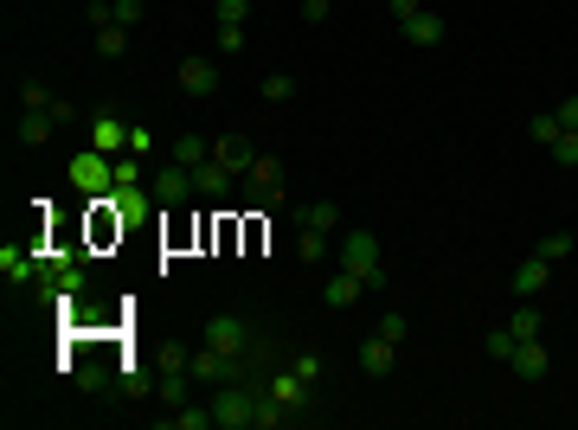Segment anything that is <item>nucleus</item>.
<instances>
[{"label": "nucleus", "mask_w": 578, "mask_h": 430, "mask_svg": "<svg viewBox=\"0 0 578 430\" xmlns=\"http://www.w3.org/2000/svg\"><path fill=\"white\" fill-rule=\"evenodd\" d=\"M13 110H20V142H26V148H45L58 129H71V116H78L52 84H39V78L20 84V103H13Z\"/></svg>", "instance_id": "1"}, {"label": "nucleus", "mask_w": 578, "mask_h": 430, "mask_svg": "<svg viewBox=\"0 0 578 430\" xmlns=\"http://www.w3.org/2000/svg\"><path fill=\"white\" fill-rule=\"evenodd\" d=\"M206 347H219V353H232V360H245V373H251L257 360H270V353H264V334H257L245 315H212V321H206Z\"/></svg>", "instance_id": "2"}, {"label": "nucleus", "mask_w": 578, "mask_h": 430, "mask_svg": "<svg viewBox=\"0 0 578 430\" xmlns=\"http://www.w3.org/2000/svg\"><path fill=\"white\" fill-rule=\"evenodd\" d=\"M334 264L354 270L360 283L373 289V296L386 289V270H379V238L367 232V225H347V232H341V244H334Z\"/></svg>", "instance_id": "3"}, {"label": "nucleus", "mask_w": 578, "mask_h": 430, "mask_svg": "<svg viewBox=\"0 0 578 430\" xmlns=\"http://www.w3.org/2000/svg\"><path fill=\"white\" fill-rule=\"evenodd\" d=\"M238 193H245L251 212H277L283 206V161L277 155H257V167L238 180Z\"/></svg>", "instance_id": "4"}, {"label": "nucleus", "mask_w": 578, "mask_h": 430, "mask_svg": "<svg viewBox=\"0 0 578 430\" xmlns=\"http://www.w3.org/2000/svg\"><path fill=\"white\" fill-rule=\"evenodd\" d=\"M270 398H277L283 405V418L296 424V418H309V405H315V379L309 373H296V366H270Z\"/></svg>", "instance_id": "5"}, {"label": "nucleus", "mask_w": 578, "mask_h": 430, "mask_svg": "<svg viewBox=\"0 0 578 430\" xmlns=\"http://www.w3.org/2000/svg\"><path fill=\"white\" fill-rule=\"evenodd\" d=\"M65 180H71L78 193H90V199L116 193V155H97V148H84V155L65 161Z\"/></svg>", "instance_id": "6"}, {"label": "nucleus", "mask_w": 578, "mask_h": 430, "mask_svg": "<svg viewBox=\"0 0 578 430\" xmlns=\"http://www.w3.org/2000/svg\"><path fill=\"white\" fill-rule=\"evenodd\" d=\"M392 20H399V33L412 45H444V13L418 7V0H392Z\"/></svg>", "instance_id": "7"}, {"label": "nucleus", "mask_w": 578, "mask_h": 430, "mask_svg": "<svg viewBox=\"0 0 578 430\" xmlns=\"http://www.w3.org/2000/svg\"><path fill=\"white\" fill-rule=\"evenodd\" d=\"M129 232V219L116 212V199L103 193V199H90V219H84V238H90V251H110V244H123Z\"/></svg>", "instance_id": "8"}, {"label": "nucleus", "mask_w": 578, "mask_h": 430, "mask_svg": "<svg viewBox=\"0 0 578 430\" xmlns=\"http://www.w3.org/2000/svg\"><path fill=\"white\" fill-rule=\"evenodd\" d=\"M148 187H155V199H161L167 212H174V206H193V199H200V193H193V167H180V161H155Z\"/></svg>", "instance_id": "9"}, {"label": "nucleus", "mask_w": 578, "mask_h": 430, "mask_svg": "<svg viewBox=\"0 0 578 430\" xmlns=\"http://www.w3.org/2000/svg\"><path fill=\"white\" fill-rule=\"evenodd\" d=\"M187 373H193V386H232V379H245V360H232L219 347H200L187 360Z\"/></svg>", "instance_id": "10"}, {"label": "nucleus", "mask_w": 578, "mask_h": 430, "mask_svg": "<svg viewBox=\"0 0 578 430\" xmlns=\"http://www.w3.org/2000/svg\"><path fill=\"white\" fill-rule=\"evenodd\" d=\"M193 193H200V199H219V206H225V199L238 193V174H232L219 155H206L200 167H193Z\"/></svg>", "instance_id": "11"}, {"label": "nucleus", "mask_w": 578, "mask_h": 430, "mask_svg": "<svg viewBox=\"0 0 578 430\" xmlns=\"http://www.w3.org/2000/svg\"><path fill=\"white\" fill-rule=\"evenodd\" d=\"M508 373H514V379H527V386H540V379L553 373V353H546V341H514Z\"/></svg>", "instance_id": "12"}, {"label": "nucleus", "mask_w": 578, "mask_h": 430, "mask_svg": "<svg viewBox=\"0 0 578 430\" xmlns=\"http://www.w3.org/2000/svg\"><path fill=\"white\" fill-rule=\"evenodd\" d=\"M180 90H187V97H219V65H212L206 52L180 58Z\"/></svg>", "instance_id": "13"}, {"label": "nucleus", "mask_w": 578, "mask_h": 430, "mask_svg": "<svg viewBox=\"0 0 578 430\" xmlns=\"http://www.w3.org/2000/svg\"><path fill=\"white\" fill-rule=\"evenodd\" d=\"M546 283H553V264H546V257H527V264L508 276L514 302H540V296H546Z\"/></svg>", "instance_id": "14"}, {"label": "nucleus", "mask_w": 578, "mask_h": 430, "mask_svg": "<svg viewBox=\"0 0 578 430\" xmlns=\"http://www.w3.org/2000/svg\"><path fill=\"white\" fill-rule=\"evenodd\" d=\"M296 225H302V238H334L341 232V206H334V199H309V206L296 212Z\"/></svg>", "instance_id": "15"}, {"label": "nucleus", "mask_w": 578, "mask_h": 430, "mask_svg": "<svg viewBox=\"0 0 578 430\" xmlns=\"http://www.w3.org/2000/svg\"><path fill=\"white\" fill-rule=\"evenodd\" d=\"M360 296H373V289L360 283L354 270H341V264H334V270H328V283H322V302H328V309H354Z\"/></svg>", "instance_id": "16"}, {"label": "nucleus", "mask_w": 578, "mask_h": 430, "mask_svg": "<svg viewBox=\"0 0 578 430\" xmlns=\"http://www.w3.org/2000/svg\"><path fill=\"white\" fill-rule=\"evenodd\" d=\"M110 199H116V212H123L129 225H148V219H155V206H161V199H155V187H148V180H142V187H116Z\"/></svg>", "instance_id": "17"}, {"label": "nucleus", "mask_w": 578, "mask_h": 430, "mask_svg": "<svg viewBox=\"0 0 578 430\" xmlns=\"http://www.w3.org/2000/svg\"><path fill=\"white\" fill-rule=\"evenodd\" d=\"M392 366H399V347H392L386 334H367V341H360V373H367V379H386Z\"/></svg>", "instance_id": "18"}, {"label": "nucleus", "mask_w": 578, "mask_h": 430, "mask_svg": "<svg viewBox=\"0 0 578 430\" xmlns=\"http://www.w3.org/2000/svg\"><path fill=\"white\" fill-rule=\"evenodd\" d=\"M212 155H219L225 167H232L238 180H245L251 167H257V148H251V135H219V142H212Z\"/></svg>", "instance_id": "19"}, {"label": "nucleus", "mask_w": 578, "mask_h": 430, "mask_svg": "<svg viewBox=\"0 0 578 430\" xmlns=\"http://www.w3.org/2000/svg\"><path fill=\"white\" fill-rule=\"evenodd\" d=\"M90 148H97V155H123V148H129V122L90 116Z\"/></svg>", "instance_id": "20"}, {"label": "nucleus", "mask_w": 578, "mask_h": 430, "mask_svg": "<svg viewBox=\"0 0 578 430\" xmlns=\"http://www.w3.org/2000/svg\"><path fill=\"white\" fill-rule=\"evenodd\" d=\"M540 328H546V315L534 309V302H521V309L508 315V334H514V341H540Z\"/></svg>", "instance_id": "21"}, {"label": "nucleus", "mask_w": 578, "mask_h": 430, "mask_svg": "<svg viewBox=\"0 0 578 430\" xmlns=\"http://www.w3.org/2000/svg\"><path fill=\"white\" fill-rule=\"evenodd\" d=\"M206 155H212V142H206V135H180V142L167 148V161H180V167H200Z\"/></svg>", "instance_id": "22"}, {"label": "nucleus", "mask_w": 578, "mask_h": 430, "mask_svg": "<svg viewBox=\"0 0 578 430\" xmlns=\"http://www.w3.org/2000/svg\"><path fill=\"white\" fill-rule=\"evenodd\" d=\"M187 360H193V353L174 347V341H161L155 353H148V366H155V373H187Z\"/></svg>", "instance_id": "23"}, {"label": "nucleus", "mask_w": 578, "mask_h": 430, "mask_svg": "<svg viewBox=\"0 0 578 430\" xmlns=\"http://www.w3.org/2000/svg\"><path fill=\"white\" fill-rule=\"evenodd\" d=\"M161 238H167V251H180V244H193V219H187V206H174V212H167Z\"/></svg>", "instance_id": "24"}, {"label": "nucleus", "mask_w": 578, "mask_h": 430, "mask_svg": "<svg viewBox=\"0 0 578 430\" xmlns=\"http://www.w3.org/2000/svg\"><path fill=\"white\" fill-rule=\"evenodd\" d=\"M572 244H578V232H566V225H559V232H546V238L534 244V257H546V264H559V257H566Z\"/></svg>", "instance_id": "25"}, {"label": "nucleus", "mask_w": 578, "mask_h": 430, "mask_svg": "<svg viewBox=\"0 0 578 430\" xmlns=\"http://www.w3.org/2000/svg\"><path fill=\"white\" fill-rule=\"evenodd\" d=\"M527 135H534L540 148H553L559 142V110H534V116H527Z\"/></svg>", "instance_id": "26"}, {"label": "nucleus", "mask_w": 578, "mask_h": 430, "mask_svg": "<svg viewBox=\"0 0 578 430\" xmlns=\"http://www.w3.org/2000/svg\"><path fill=\"white\" fill-rule=\"evenodd\" d=\"M129 52V26H97V58H123Z\"/></svg>", "instance_id": "27"}, {"label": "nucleus", "mask_w": 578, "mask_h": 430, "mask_svg": "<svg viewBox=\"0 0 578 430\" xmlns=\"http://www.w3.org/2000/svg\"><path fill=\"white\" fill-rule=\"evenodd\" d=\"M296 78H289V71H270V78H264V103H289V97H296Z\"/></svg>", "instance_id": "28"}, {"label": "nucleus", "mask_w": 578, "mask_h": 430, "mask_svg": "<svg viewBox=\"0 0 578 430\" xmlns=\"http://www.w3.org/2000/svg\"><path fill=\"white\" fill-rule=\"evenodd\" d=\"M546 155H553V167H578V129H559V142Z\"/></svg>", "instance_id": "29"}, {"label": "nucleus", "mask_w": 578, "mask_h": 430, "mask_svg": "<svg viewBox=\"0 0 578 430\" xmlns=\"http://www.w3.org/2000/svg\"><path fill=\"white\" fill-rule=\"evenodd\" d=\"M405 328H412V321H405V309H386V315H379V328H373V334H386V341L399 347V341H405Z\"/></svg>", "instance_id": "30"}, {"label": "nucleus", "mask_w": 578, "mask_h": 430, "mask_svg": "<svg viewBox=\"0 0 578 430\" xmlns=\"http://www.w3.org/2000/svg\"><path fill=\"white\" fill-rule=\"evenodd\" d=\"M482 347H489V360H501V366H508V353H514V334H508V321H501V328H495V334H489Z\"/></svg>", "instance_id": "31"}, {"label": "nucleus", "mask_w": 578, "mask_h": 430, "mask_svg": "<svg viewBox=\"0 0 578 430\" xmlns=\"http://www.w3.org/2000/svg\"><path fill=\"white\" fill-rule=\"evenodd\" d=\"M251 20V0H219V26H245Z\"/></svg>", "instance_id": "32"}, {"label": "nucleus", "mask_w": 578, "mask_h": 430, "mask_svg": "<svg viewBox=\"0 0 578 430\" xmlns=\"http://www.w3.org/2000/svg\"><path fill=\"white\" fill-rule=\"evenodd\" d=\"M142 20V0H110V26H135Z\"/></svg>", "instance_id": "33"}, {"label": "nucleus", "mask_w": 578, "mask_h": 430, "mask_svg": "<svg viewBox=\"0 0 578 430\" xmlns=\"http://www.w3.org/2000/svg\"><path fill=\"white\" fill-rule=\"evenodd\" d=\"M129 155H155V129H142V122H135V129H129Z\"/></svg>", "instance_id": "34"}, {"label": "nucleus", "mask_w": 578, "mask_h": 430, "mask_svg": "<svg viewBox=\"0 0 578 430\" xmlns=\"http://www.w3.org/2000/svg\"><path fill=\"white\" fill-rule=\"evenodd\" d=\"M219 52H245V26H219Z\"/></svg>", "instance_id": "35"}, {"label": "nucleus", "mask_w": 578, "mask_h": 430, "mask_svg": "<svg viewBox=\"0 0 578 430\" xmlns=\"http://www.w3.org/2000/svg\"><path fill=\"white\" fill-rule=\"evenodd\" d=\"M553 110H559V129H578V97H559Z\"/></svg>", "instance_id": "36"}, {"label": "nucleus", "mask_w": 578, "mask_h": 430, "mask_svg": "<svg viewBox=\"0 0 578 430\" xmlns=\"http://www.w3.org/2000/svg\"><path fill=\"white\" fill-rule=\"evenodd\" d=\"M289 366H296V373H309L315 386H322V360H315V353H296V360H289Z\"/></svg>", "instance_id": "37"}, {"label": "nucleus", "mask_w": 578, "mask_h": 430, "mask_svg": "<svg viewBox=\"0 0 578 430\" xmlns=\"http://www.w3.org/2000/svg\"><path fill=\"white\" fill-rule=\"evenodd\" d=\"M328 7H334V0H302V20L322 26V20H328Z\"/></svg>", "instance_id": "38"}, {"label": "nucleus", "mask_w": 578, "mask_h": 430, "mask_svg": "<svg viewBox=\"0 0 578 430\" xmlns=\"http://www.w3.org/2000/svg\"><path fill=\"white\" fill-rule=\"evenodd\" d=\"M245 251H264V219H245Z\"/></svg>", "instance_id": "39"}]
</instances>
